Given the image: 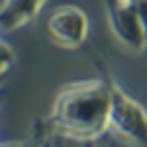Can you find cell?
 <instances>
[{
  "label": "cell",
  "instance_id": "cell-1",
  "mask_svg": "<svg viewBox=\"0 0 147 147\" xmlns=\"http://www.w3.org/2000/svg\"><path fill=\"white\" fill-rule=\"evenodd\" d=\"M111 113V88L109 84L88 82L68 88L56 101L52 123L80 139L99 135L109 123Z\"/></svg>",
  "mask_w": 147,
  "mask_h": 147
},
{
  "label": "cell",
  "instance_id": "cell-2",
  "mask_svg": "<svg viewBox=\"0 0 147 147\" xmlns=\"http://www.w3.org/2000/svg\"><path fill=\"white\" fill-rule=\"evenodd\" d=\"M105 6L115 36L127 48H133L137 52L145 48L147 28L133 0H105Z\"/></svg>",
  "mask_w": 147,
  "mask_h": 147
},
{
  "label": "cell",
  "instance_id": "cell-3",
  "mask_svg": "<svg viewBox=\"0 0 147 147\" xmlns=\"http://www.w3.org/2000/svg\"><path fill=\"white\" fill-rule=\"evenodd\" d=\"M109 88H111V113H109L111 125L115 127L117 133H121L129 141L147 145L145 111L137 103H133L127 96H123L113 84H109Z\"/></svg>",
  "mask_w": 147,
  "mask_h": 147
},
{
  "label": "cell",
  "instance_id": "cell-4",
  "mask_svg": "<svg viewBox=\"0 0 147 147\" xmlns=\"http://www.w3.org/2000/svg\"><path fill=\"white\" fill-rule=\"evenodd\" d=\"M88 30L86 14L74 6H62L58 8L48 20V32L50 36L68 48H76L84 42Z\"/></svg>",
  "mask_w": 147,
  "mask_h": 147
},
{
  "label": "cell",
  "instance_id": "cell-5",
  "mask_svg": "<svg viewBox=\"0 0 147 147\" xmlns=\"http://www.w3.org/2000/svg\"><path fill=\"white\" fill-rule=\"evenodd\" d=\"M44 0H8L2 8V30H12L30 20Z\"/></svg>",
  "mask_w": 147,
  "mask_h": 147
}]
</instances>
